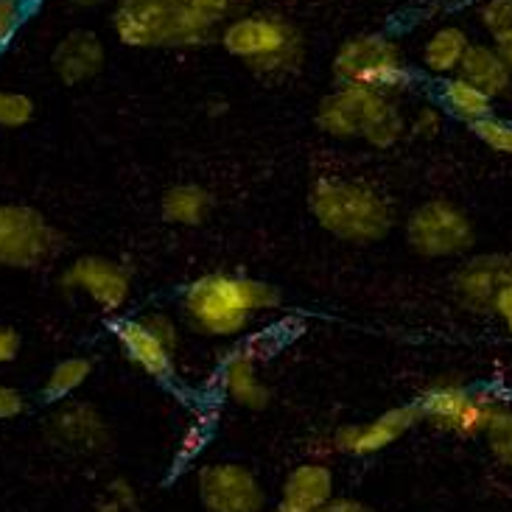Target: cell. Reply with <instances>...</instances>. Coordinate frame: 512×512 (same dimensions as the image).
Returning a JSON list of instances; mask_svg holds the SVG:
<instances>
[{"instance_id": "6da1fadb", "label": "cell", "mask_w": 512, "mask_h": 512, "mask_svg": "<svg viewBox=\"0 0 512 512\" xmlns=\"http://www.w3.org/2000/svg\"><path fill=\"white\" fill-rule=\"evenodd\" d=\"M280 291L255 277L236 272H208L191 280L182 291V317L202 336L233 339L263 311H275Z\"/></svg>"}, {"instance_id": "7a4b0ae2", "label": "cell", "mask_w": 512, "mask_h": 512, "mask_svg": "<svg viewBox=\"0 0 512 512\" xmlns=\"http://www.w3.org/2000/svg\"><path fill=\"white\" fill-rule=\"evenodd\" d=\"M308 210L317 224L347 244H375L389 236L395 210L373 185L345 177H319L308 191Z\"/></svg>"}, {"instance_id": "3957f363", "label": "cell", "mask_w": 512, "mask_h": 512, "mask_svg": "<svg viewBox=\"0 0 512 512\" xmlns=\"http://www.w3.org/2000/svg\"><path fill=\"white\" fill-rule=\"evenodd\" d=\"M219 42L266 82H286L305 65L303 34L283 14L252 12L227 20Z\"/></svg>"}, {"instance_id": "277c9868", "label": "cell", "mask_w": 512, "mask_h": 512, "mask_svg": "<svg viewBox=\"0 0 512 512\" xmlns=\"http://www.w3.org/2000/svg\"><path fill=\"white\" fill-rule=\"evenodd\" d=\"M317 126L333 140H364L373 149H392L409 132V118L389 93L339 84L319 101Z\"/></svg>"}, {"instance_id": "5b68a950", "label": "cell", "mask_w": 512, "mask_h": 512, "mask_svg": "<svg viewBox=\"0 0 512 512\" xmlns=\"http://www.w3.org/2000/svg\"><path fill=\"white\" fill-rule=\"evenodd\" d=\"M112 31L126 48H196L222 28L188 0H118Z\"/></svg>"}, {"instance_id": "8992f818", "label": "cell", "mask_w": 512, "mask_h": 512, "mask_svg": "<svg viewBox=\"0 0 512 512\" xmlns=\"http://www.w3.org/2000/svg\"><path fill=\"white\" fill-rule=\"evenodd\" d=\"M333 79L350 87H367L398 96L415 82L401 45L387 34H356L339 45L331 62Z\"/></svg>"}, {"instance_id": "52a82bcc", "label": "cell", "mask_w": 512, "mask_h": 512, "mask_svg": "<svg viewBox=\"0 0 512 512\" xmlns=\"http://www.w3.org/2000/svg\"><path fill=\"white\" fill-rule=\"evenodd\" d=\"M417 406L423 420L437 431L473 440V437H485L493 417L507 403L490 389H471L457 381H437L429 389H423Z\"/></svg>"}, {"instance_id": "ba28073f", "label": "cell", "mask_w": 512, "mask_h": 512, "mask_svg": "<svg viewBox=\"0 0 512 512\" xmlns=\"http://www.w3.org/2000/svg\"><path fill=\"white\" fill-rule=\"evenodd\" d=\"M65 233L37 208L0 202V266L45 269L65 252Z\"/></svg>"}, {"instance_id": "9c48e42d", "label": "cell", "mask_w": 512, "mask_h": 512, "mask_svg": "<svg viewBox=\"0 0 512 512\" xmlns=\"http://www.w3.org/2000/svg\"><path fill=\"white\" fill-rule=\"evenodd\" d=\"M112 336L124 350V356L140 373L160 384H168L177 375V347H180V325L163 311H152L135 319L112 322Z\"/></svg>"}, {"instance_id": "30bf717a", "label": "cell", "mask_w": 512, "mask_h": 512, "mask_svg": "<svg viewBox=\"0 0 512 512\" xmlns=\"http://www.w3.org/2000/svg\"><path fill=\"white\" fill-rule=\"evenodd\" d=\"M473 241L468 213L448 199H429L406 219V244L420 258H454L471 250Z\"/></svg>"}, {"instance_id": "8fae6325", "label": "cell", "mask_w": 512, "mask_h": 512, "mask_svg": "<svg viewBox=\"0 0 512 512\" xmlns=\"http://www.w3.org/2000/svg\"><path fill=\"white\" fill-rule=\"evenodd\" d=\"M196 496L205 512H266V487L244 462H208L196 471Z\"/></svg>"}, {"instance_id": "7c38bea8", "label": "cell", "mask_w": 512, "mask_h": 512, "mask_svg": "<svg viewBox=\"0 0 512 512\" xmlns=\"http://www.w3.org/2000/svg\"><path fill=\"white\" fill-rule=\"evenodd\" d=\"M59 286L68 294H84L101 314H118L132 297V275L124 263L104 255H79L65 266Z\"/></svg>"}, {"instance_id": "4fadbf2b", "label": "cell", "mask_w": 512, "mask_h": 512, "mask_svg": "<svg viewBox=\"0 0 512 512\" xmlns=\"http://www.w3.org/2000/svg\"><path fill=\"white\" fill-rule=\"evenodd\" d=\"M417 423H423L417 401L401 403V406H392V409L381 412L367 423H350V426L333 431V451L356 459L375 457V454L387 451L395 443H401Z\"/></svg>"}, {"instance_id": "5bb4252c", "label": "cell", "mask_w": 512, "mask_h": 512, "mask_svg": "<svg viewBox=\"0 0 512 512\" xmlns=\"http://www.w3.org/2000/svg\"><path fill=\"white\" fill-rule=\"evenodd\" d=\"M48 440L70 454H101L110 448V426L93 403L68 401L56 403L48 417Z\"/></svg>"}, {"instance_id": "9a60e30c", "label": "cell", "mask_w": 512, "mask_h": 512, "mask_svg": "<svg viewBox=\"0 0 512 512\" xmlns=\"http://www.w3.org/2000/svg\"><path fill=\"white\" fill-rule=\"evenodd\" d=\"M219 389L230 403L247 412H263L272 403V389L261 378V350L255 342L233 347L219 367Z\"/></svg>"}, {"instance_id": "2e32d148", "label": "cell", "mask_w": 512, "mask_h": 512, "mask_svg": "<svg viewBox=\"0 0 512 512\" xmlns=\"http://www.w3.org/2000/svg\"><path fill=\"white\" fill-rule=\"evenodd\" d=\"M104 62H107L104 42L87 28H76V31L65 34L56 42L54 54H51V68H54L56 79L68 87L96 79L104 70Z\"/></svg>"}, {"instance_id": "e0dca14e", "label": "cell", "mask_w": 512, "mask_h": 512, "mask_svg": "<svg viewBox=\"0 0 512 512\" xmlns=\"http://www.w3.org/2000/svg\"><path fill=\"white\" fill-rule=\"evenodd\" d=\"M336 499V476L325 459H305L297 462L280 487V501L283 507L300 512H317L328 507Z\"/></svg>"}, {"instance_id": "ac0fdd59", "label": "cell", "mask_w": 512, "mask_h": 512, "mask_svg": "<svg viewBox=\"0 0 512 512\" xmlns=\"http://www.w3.org/2000/svg\"><path fill=\"white\" fill-rule=\"evenodd\" d=\"M507 283H512V258L504 255L476 258L457 275L459 297L479 311H493V303Z\"/></svg>"}, {"instance_id": "d6986e66", "label": "cell", "mask_w": 512, "mask_h": 512, "mask_svg": "<svg viewBox=\"0 0 512 512\" xmlns=\"http://www.w3.org/2000/svg\"><path fill=\"white\" fill-rule=\"evenodd\" d=\"M459 76L476 84L479 90H485L487 96L501 98L510 93L512 87V68L507 56L496 45H485V42H471L465 62L459 68Z\"/></svg>"}, {"instance_id": "ffe728a7", "label": "cell", "mask_w": 512, "mask_h": 512, "mask_svg": "<svg viewBox=\"0 0 512 512\" xmlns=\"http://www.w3.org/2000/svg\"><path fill=\"white\" fill-rule=\"evenodd\" d=\"M160 213L168 224L177 227H199L208 222V216L213 213V194L205 185L199 182H180L171 185L163 202H160Z\"/></svg>"}, {"instance_id": "44dd1931", "label": "cell", "mask_w": 512, "mask_h": 512, "mask_svg": "<svg viewBox=\"0 0 512 512\" xmlns=\"http://www.w3.org/2000/svg\"><path fill=\"white\" fill-rule=\"evenodd\" d=\"M468 48H471V37L465 34V28L443 26L423 42L420 59H423V68L429 70V73L448 79V76H457L459 73Z\"/></svg>"}, {"instance_id": "7402d4cb", "label": "cell", "mask_w": 512, "mask_h": 512, "mask_svg": "<svg viewBox=\"0 0 512 512\" xmlns=\"http://www.w3.org/2000/svg\"><path fill=\"white\" fill-rule=\"evenodd\" d=\"M437 101L451 118H457L462 124L473 126L476 121H482L487 115H493V98L487 96L485 90H479L476 84H471L462 76H448L437 90Z\"/></svg>"}, {"instance_id": "603a6c76", "label": "cell", "mask_w": 512, "mask_h": 512, "mask_svg": "<svg viewBox=\"0 0 512 512\" xmlns=\"http://www.w3.org/2000/svg\"><path fill=\"white\" fill-rule=\"evenodd\" d=\"M90 375H93V361L84 359V356H70V359L56 361L54 367H51V373H48V378L42 381V401H68V398H73L87 384Z\"/></svg>"}, {"instance_id": "cb8c5ba5", "label": "cell", "mask_w": 512, "mask_h": 512, "mask_svg": "<svg viewBox=\"0 0 512 512\" xmlns=\"http://www.w3.org/2000/svg\"><path fill=\"white\" fill-rule=\"evenodd\" d=\"M210 443V420L208 417H194L180 434V443L174 451V473L185 471L188 465H194L196 459L205 454Z\"/></svg>"}, {"instance_id": "d4e9b609", "label": "cell", "mask_w": 512, "mask_h": 512, "mask_svg": "<svg viewBox=\"0 0 512 512\" xmlns=\"http://www.w3.org/2000/svg\"><path fill=\"white\" fill-rule=\"evenodd\" d=\"M482 26L487 28L490 40L496 42V48L512 45V0H485L482 9Z\"/></svg>"}, {"instance_id": "484cf974", "label": "cell", "mask_w": 512, "mask_h": 512, "mask_svg": "<svg viewBox=\"0 0 512 512\" xmlns=\"http://www.w3.org/2000/svg\"><path fill=\"white\" fill-rule=\"evenodd\" d=\"M471 132L476 135L479 143H485L490 152L507 154L512 157V124L504 121L499 115H487L482 121H476L471 126Z\"/></svg>"}, {"instance_id": "4316f807", "label": "cell", "mask_w": 512, "mask_h": 512, "mask_svg": "<svg viewBox=\"0 0 512 512\" xmlns=\"http://www.w3.org/2000/svg\"><path fill=\"white\" fill-rule=\"evenodd\" d=\"M34 121V98L17 90H0V129H23Z\"/></svg>"}, {"instance_id": "83f0119b", "label": "cell", "mask_w": 512, "mask_h": 512, "mask_svg": "<svg viewBox=\"0 0 512 512\" xmlns=\"http://www.w3.org/2000/svg\"><path fill=\"white\" fill-rule=\"evenodd\" d=\"M487 445H490V454L501 462L504 468H512V409L510 406H501L499 415L493 417L490 429H487Z\"/></svg>"}, {"instance_id": "f1b7e54d", "label": "cell", "mask_w": 512, "mask_h": 512, "mask_svg": "<svg viewBox=\"0 0 512 512\" xmlns=\"http://www.w3.org/2000/svg\"><path fill=\"white\" fill-rule=\"evenodd\" d=\"M104 504H112V507H118V510H126V512H138L140 507V493L138 487L132 485L129 479L124 476H115L107 482L104 487Z\"/></svg>"}, {"instance_id": "f546056e", "label": "cell", "mask_w": 512, "mask_h": 512, "mask_svg": "<svg viewBox=\"0 0 512 512\" xmlns=\"http://www.w3.org/2000/svg\"><path fill=\"white\" fill-rule=\"evenodd\" d=\"M26 3L23 0H0V51L14 40L17 28L23 23Z\"/></svg>"}, {"instance_id": "4dcf8cb0", "label": "cell", "mask_w": 512, "mask_h": 512, "mask_svg": "<svg viewBox=\"0 0 512 512\" xmlns=\"http://www.w3.org/2000/svg\"><path fill=\"white\" fill-rule=\"evenodd\" d=\"M409 129L415 132L417 138H434L440 129H443V115H440V107H420V110L412 115V121H409Z\"/></svg>"}, {"instance_id": "1f68e13d", "label": "cell", "mask_w": 512, "mask_h": 512, "mask_svg": "<svg viewBox=\"0 0 512 512\" xmlns=\"http://www.w3.org/2000/svg\"><path fill=\"white\" fill-rule=\"evenodd\" d=\"M28 409V398L17 387L0 381V420H17Z\"/></svg>"}, {"instance_id": "d6a6232c", "label": "cell", "mask_w": 512, "mask_h": 512, "mask_svg": "<svg viewBox=\"0 0 512 512\" xmlns=\"http://www.w3.org/2000/svg\"><path fill=\"white\" fill-rule=\"evenodd\" d=\"M23 350V336L12 325H0V364H12Z\"/></svg>"}, {"instance_id": "836d02e7", "label": "cell", "mask_w": 512, "mask_h": 512, "mask_svg": "<svg viewBox=\"0 0 512 512\" xmlns=\"http://www.w3.org/2000/svg\"><path fill=\"white\" fill-rule=\"evenodd\" d=\"M269 512H300V510H289V507H283V504H277L275 510ZM317 512H373L364 501L359 499H350V496H336V499L328 504V507H322Z\"/></svg>"}, {"instance_id": "e575fe53", "label": "cell", "mask_w": 512, "mask_h": 512, "mask_svg": "<svg viewBox=\"0 0 512 512\" xmlns=\"http://www.w3.org/2000/svg\"><path fill=\"white\" fill-rule=\"evenodd\" d=\"M493 314H499L501 322L507 325V331L512 333V283H507V286L499 291V297H496V303H493Z\"/></svg>"}, {"instance_id": "d590c367", "label": "cell", "mask_w": 512, "mask_h": 512, "mask_svg": "<svg viewBox=\"0 0 512 512\" xmlns=\"http://www.w3.org/2000/svg\"><path fill=\"white\" fill-rule=\"evenodd\" d=\"M70 3H76V6H101L107 0H70Z\"/></svg>"}, {"instance_id": "8d00e7d4", "label": "cell", "mask_w": 512, "mask_h": 512, "mask_svg": "<svg viewBox=\"0 0 512 512\" xmlns=\"http://www.w3.org/2000/svg\"><path fill=\"white\" fill-rule=\"evenodd\" d=\"M93 512H126V510H118V507H112V504H104V501H101Z\"/></svg>"}, {"instance_id": "74e56055", "label": "cell", "mask_w": 512, "mask_h": 512, "mask_svg": "<svg viewBox=\"0 0 512 512\" xmlns=\"http://www.w3.org/2000/svg\"><path fill=\"white\" fill-rule=\"evenodd\" d=\"M504 51V56H507V62H510V68H512V45H507V48H501Z\"/></svg>"}]
</instances>
